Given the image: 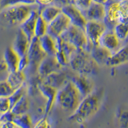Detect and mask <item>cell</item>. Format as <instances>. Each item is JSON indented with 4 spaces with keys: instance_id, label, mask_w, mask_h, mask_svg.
<instances>
[{
    "instance_id": "1",
    "label": "cell",
    "mask_w": 128,
    "mask_h": 128,
    "mask_svg": "<svg viewBox=\"0 0 128 128\" xmlns=\"http://www.w3.org/2000/svg\"><path fill=\"white\" fill-rule=\"evenodd\" d=\"M104 97V90H95L91 94L83 98L75 112L68 117V120L83 124L96 115L100 108Z\"/></svg>"
},
{
    "instance_id": "2",
    "label": "cell",
    "mask_w": 128,
    "mask_h": 128,
    "mask_svg": "<svg viewBox=\"0 0 128 128\" xmlns=\"http://www.w3.org/2000/svg\"><path fill=\"white\" fill-rule=\"evenodd\" d=\"M68 67L75 74L91 77L98 74L99 66L95 62L90 51L78 50L69 61Z\"/></svg>"
},
{
    "instance_id": "3",
    "label": "cell",
    "mask_w": 128,
    "mask_h": 128,
    "mask_svg": "<svg viewBox=\"0 0 128 128\" xmlns=\"http://www.w3.org/2000/svg\"><path fill=\"white\" fill-rule=\"evenodd\" d=\"M83 98L70 80L57 92L56 103L63 110L72 114L77 109Z\"/></svg>"
},
{
    "instance_id": "4",
    "label": "cell",
    "mask_w": 128,
    "mask_h": 128,
    "mask_svg": "<svg viewBox=\"0 0 128 128\" xmlns=\"http://www.w3.org/2000/svg\"><path fill=\"white\" fill-rule=\"evenodd\" d=\"M40 6L38 4L32 5L19 4L2 9L0 16L9 24L20 26L29 18L33 11L38 9Z\"/></svg>"
},
{
    "instance_id": "5",
    "label": "cell",
    "mask_w": 128,
    "mask_h": 128,
    "mask_svg": "<svg viewBox=\"0 0 128 128\" xmlns=\"http://www.w3.org/2000/svg\"><path fill=\"white\" fill-rule=\"evenodd\" d=\"M62 37L74 46L78 50H87L90 51V46L84 30L74 25H70Z\"/></svg>"
},
{
    "instance_id": "6",
    "label": "cell",
    "mask_w": 128,
    "mask_h": 128,
    "mask_svg": "<svg viewBox=\"0 0 128 128\" xmlns=\"http://www.w3.org/2000/svg\"><path fill=\"white\" fill-rule=\"evenodd\" d=\"M27 55L30 60V66L27 68V70L31 74L32 77L37 74V70L40 64L47 56L41 48L39 38L35 36L31 41Z\"/></svg>"
},
{
    "instance_id": "7",
    "label": "cell",
    "mask_w": 128,
    "mask_h": 128,
    "mask_svg": "<svg viewBox=\"0 0 128 128\" xmlns=\"http://www.w3.org/2000/svg\"><path fill=\"white\" fill-rule=\"evenodd\" d=\"M88 41L90 49L93 46L99 45V40L108 28L104 21H87L84 27Z\"/></svg>"
},
{
    "instance_id": "8",
    "label": "cell",
    "mask_w": 128,
    "mask_h": 128,
    "mask_svg": "<svg viewBox=\"0 0 128 128\" xmlns=\"http://www.w3.org/2000/svg\"><path fill=\"white\" fill-rule=\"evenodd\" d=\"M71 25L67 16L62 12L52 22L48 24L47 34L54 39L61 36Z\"/></svg>"
},
{
    "instance_id": "9",
    "label": "cell",
    "mask_w": 128,
    "mask_h": 128,
    "mask_svg": "<svg viewBox=\"0 0 128 128\" xmlns=\"http://www.w3.org/2000/svg\"><path fill=\"white\" fill-rule=\"evenodd\" d=\"M70 81L76 88L83 99L91 94L95 90L94 83L89 76L74 73L70 77Z\"/></svg>"
},
{
    "instance_id": "10",
    "label": "cell",
    "mask_w": 128,
    "mask_h": 128,
    "mask_svg": "<svg viewBox=\"0 0 128 128\" xmlns=\"http://www.w3.org/2000/svg\"><path fill=\"white\" fill-rule=\"evenodd\" d=\"M65 68L62 70L50 74L43 79V83L57 90L61 88L70 80L72 76Z\"/></svg>"
},
{
    "instance_id": "11",
    "label": "cell",
    "mask_w": 128,
    "mask_h": 128,
    "mask_svg": "<svg viewBox=\"0 0 128 128\" xmlns=\"http://www.w3.org/2000/svg\"><path fill=\"white\" fill-rule=\"evenodd\" d=\"M63 67L56 59L55 56H46L41 62L37 70V74L44 79L50 74L62 70Z\"/></svg>"
},
{
    "instance_id": "12",
    "label": "cell",
    "mask_w": 128,
    "mask_h": 128,
    "mask_svg": "<svg viewBox=\"0 0 128 128\" xmlns=\"http://www.w3.org/2000/svg\"><path fill=\"white\" fill-rule=\"evenodd\" d=\"M62 10L68 17L72 25L84 29L87 20L82 11L76 6L72 4H68L62 8Z\"/></svg>"
},
{
    "instance_id": "13",
    "label": "cell",
    "mask_w": 128,
    "mask_h": 128,
    "mask_svg": "<svg viewBox=\"0 0 128 128\" xmlns=\"http://www.w3.org/2000/svg\"><path fill=\"white\" fill-rule=\"evenodd\" d=\"M121 43L122 41L116 36L114 30H107L99 40V45L110 51L112 54L122 47Z\"/></svg>"
},
{
    "instance_id": "14",
    "label": "cell",
    "mask_w": 128,
    "mask_h": 128,
    "mask_svg": "<svg viewBox=\"0 0 128 128\" xmlns=\"http://www.w3.org/2000/svg\"><path fill=\"white\" fill-rule=\"evenodd\" d=\"M82 13L87 21H104L106 17V5L92 2Z\"/></svg>"
},
{
    "instance_id": "15",
    "label": "cell",
    "mask_w": 128,
    "mask_h": 128,
    "mask_svg": "<svg viewBox=\"0 0 128 128\" xmlns=\"http://www.w3.org/2000/svg\"><path fill=\"white\" fill-rule=\"evenodd\" d=\"M38 90H39V93L41 94V95L45 98L46 100L45 106V115L48 116L53 107L54 104L56 102V98L58 90L46 84L45 83H43V81L40 84Z\"/></svg>"
},
{
    "instance_id": "16",
    "label": "cell",
    "mask_w": 128,
    "mask_h": 128,
    "mask_svg": "<svg viewBox=\"0 0 128 128\" xmlns=\"http://www.w3.org/2000/svg\"><path fill=\"white\" fill-rule=\"evenodd\" d=\"M40 8L41 6H40L38 9L33 11L29 18L20 26V29L24 33L30 42L35 37V25L38 16H40Z\"/></svg>"
},
{
    "instance_id": "17",
    "label": "cell",
    "mask_w": 128,
    "mask_h": 128,
    "mask_svg": "<svg viewBox=\"0 0 128 128\" xmlns=\"http://www.w3.org/2000/svg\"><path fill=\"white\" fill-rule=\"evenodd\" d=\"M30 41L20 29L19 30L14 41L12 48L20 57L27 54Z\"/></svg>"
},
{
    "instance_id": "18",
    "label": "cell",
    "mask_w": 128,
    "mask_h": 128,
    "mask_svg": "<svg viewBox=\"0 0 128 128\" xmlns=\"http://www.w3.org/2000/svg\"><path fill=\"white\" fill-rule=\"evenodd\" d=\"M90 52L95 62L99 66H106L112 55L110 51L100 45L92 47L90 50Z\"/></svg>"
},
{
    "instance_id": "19",
    "label": "cell",
    "mask_w": 128,
    "mask_h": 128,
    "mask_svg": "<svg viewBox=\"0 0 128 128\" xmlns=\"http://www.w3.org/2000/svg\"><path fill=\"white\" fill-rule=\"evenodd\" d=\"M20 57L12 47H8L4 52L3 60L8 73L13 72L18 70Z\"/></svg>"
},
{
    "instance_id": "20",
    "label": "cell",
    "mask_w": 128,
    "mask_h": 128,
    "mask_svg": "<svg viewBox=\"0 0 128 128\" xmlns=\"http://www.w3.org/2000/svg\"><path fill=\"white\" fill-rule=\"evenodd\" d=\"M128 63V44L122 46L118 51L113 53L106 66L117 67Z\"/></svg>"
},
{
    "instance_id": "21",
    "label": "cell",
    "mask_w": 128,
    "mask_h": 128,
    "mask_svg": "<svg viewBox=\"0 0 128 128\" xmlns=\"http://www.w3.org/2000/svg\"><path fill=\"white\" fill-rule=\"evenodd\" d=\"M27 80V74L24 71L16 70L13 72L8 73V76L6 81L8 82L10 86L14 90L23 86L26 84Z\"/></svg>"
},
{
    "instance_id": "22",
    "label": "cell",
    "mask_w": 128,
    "mask_h": 128,
    "mask_svg": "<svg viewBox=\"0 0 128 128\" xmlns=\"http://www.w3.org/2000/svg\"><path fill=\"white\" fill-rule=\"evenodd\" d=\"M62 12V8L54 4L41 6L40 16L48 24H50Z\"/></svg>"
},
{
    "instance_id": "23",
    "label": "cell",
    "mask_w": 128,
    "mask_h": 128,
    "mask_svg": "<svg viewBox=\"0 0 128 128\" xmlns=\"http://www.w3.org/2000/svg\"><path fill=\"white\" fill-rule=\"evenodd\" d=\"M39 40L41 48L46 55L54 56L57 51L56 39L46 34L41 38H39Z\"/></svg>"
},
{
    "instance_id": "24",
    "label": "cell",
    "mask_w": 128,
    "mask_h": 128,
    "mask_svg": "<svg viewBox=\"0 0 128 128\" xmlns=\"http://www.w3.org/2000/svg\"><path fill=\"white\" fill-rule=\"evenodd\" d=\"M56 42L57 51L63 52L70 61L72 56L78 51L76 48L70 43L64 40L62 36L57 38L56 39Z\"/></svg>"
},
{
    "instance_id": "25",
    "label": "cell",
    "mask_w": 128,
    "mask_h": 128,
    "mask_svg": "<svg viewBox=\"0 0 128 128\" xmlns=\"http://www.w3.org/2000/svg\"><path fill=\"white\" fill-rule=\"evenodd\" d=\"M30 107V103L27 96H24L18 102H16L14 106L12 107L10 111L14 114L16 116L22 115L26 114Z\"/></svg>"
},
{
    "instance_id": "26",
    "label": "cell",
    "mask_w": 128,
    "mask_h": 128,
    "mask_svg": "<svg viewBox=\"0 0 128 128\" xmlns=\"http://www.w3.org/2000/svg\"><path fill=\"white\" fill-rule=\"evenodd\" d=\"M114 32L121 41H124L128 38V18L118 23L114 29Z\"/></svg>"
},
{
    "instance_id": "27",
    "label": "cell",
    "mask_w": 128,
    "mask_h": 128,
    "mask_svg": "<svg viewBox=\"0 0 128 128\" xmlns=\"http://www.w3.org/2000/svg\"><path fill=\"white\" fill-rule=\"evenodd\" d=\"M28 94V86L24 84L23 86L16 90L13 94L8 98L10 104V109L14 106L16 102H18L21 98Z\"/></svg>"
},
{
    "instance_id": "28",
    "label": "cell",
    "mask_w": 128,
    "mask_h": 128,
    "mask_svg": "<svg viewBox=\"0 0 128 128\" xmlns=\"http://www.w3.org/2000/svg\"><path fill=\"white\" fill-rule=\"evenodd\" d=\"M13 123L20 128H33L34 127L32 118L28 114L16 116Z\"/></svg>"
},
{
    "instance_id": "29",
    "label": "cell",
    "mask_w": 128,
    "mask_h": 128,
    "mask_svg": "<svg viewBox=\"0 0 128 128\" xmlns=\"http://www.w3.org/2000/svg\"><path fill=\"white\" fill-rule=\"evenodd\" d=\"M48 24L41 18V16H38L35 28V37L41 38L42 36L46 35L48 33Z\"/></svg>"
},
{
    "instance_id": "30",
    "label": "cell",
    "mask_w": 128,
    "mask_h": 128,
    "mask_svg": "<svg viewBox=\"0 0 128 128\" xmlns=\"http://www.w3.org/2000/svg\"><path fill=\"white\" fill-rule=\"evenodd\" d=\"M14 91L6 80L0 82V98H8Z\"/></svg>"
},
{
    "instance_id": "31",
    "label": "cell",
    "mask_w": 128,
    "mask_h": 128,
    "mask_svg": "<svg viewBox=\"0 0 128 128\" xmlns=\"http://www.w3.org/2000/svg\"><path fill=\"white\" fill-rule=\"evenodd\" d=\"M120 11L122 17V20L128 18V0L117 1Z\"/></svg>"
},
{
    "instance_id": "32",
    "label": "cell",
    "mask_w": 128,
    "mask_h": 128,
    "mask_svg": "<svg viewBox=\"0 0 128 128\" xmlns=\"http://www.w3.org/2000/svg\"><path fill=\"white\" fill-rule=\"evenodd\" d=\"M92 2V0H74L72 4L83 12L90 6Z\"/></svg>"
},
{
    "instance_id": "33",
    "label": "cell",
    "mask_w": 128,
    "mask_h": 128,
    "mask_svg": "<svg viewBox=\"0 0 128 128\" xmlns=\"http://www.w3.org/2000/svg\"><path fill=\"white\" fill-rule=\"evenodd\" d=\"M33 128H51V125L48 119V116L44 115V116L36 121Z\"/></svg>"
},
{
    "instance_id": "34",
    "label": "cell",
    "mask_w": 128,
    "mask_h": 128,
    "mask_svg": "<svg viewBox=\"0 0 128 128\" xmlns=\"http://www.w3.org/2000/svg\"><path fill=\"white\" fill-rule=\"evenodd\" d=\"M15 116L16 115L10 110L4 114L0 115V122L2 123V125L7 124L9 122H13Z\"/></svg>"
},
{
    "instance_id": "35",
    "label": "cell",
    "mask_w": 128,
    "mask_h": 128,
    "mask_svg": "<svg viewBox=\"0 0 128 128\" xmlns=\"http://www.w3.org/2000/svg\"><path fill=\"white\" fill-rule=\"evenodd\" d=\"M10 110V104L8 98H0V115Z\"/></svg>"
},
{
    "instance_id": "36",
    "label": "cell",
    "mask_w": 128,
    "mask_h": 128,
    "mask_svg": "<svg viewBox=\"0 0 128 128\" xmlns=\"http://www.w3.org/2000/svg\"><path fill=\"white\" fill-rule=\"evenodd\" d=\"M30 66V60L27 54L21 56L20 58L19 63L18 70L21 71H25Z\"/></svg>"
},
{
    "instance_id": "37",
    "label": "cell",
    "mask_w": 128,
    "mask_h": 128,
    "mask_svg": "<svg viewBox=\"0 0 128 128\" xmlns=\"http://www.w3.org/2000/svg\"><path fill=\"white\" fill-rule=\"evenodd\" d=\"M19 4H20V0H1L0 8L4 9Z\"/></svg>"
},
{
    "instance_id": "38",
    "label": "cell",
    "mask_w": 128,
    "mask_h": 128,
    "mask_svg": "<svg viewBox=\"0 0 128 128\" xmlns=\"http://www.w3.org/2000/svg\"><path fill=\"white\" fill-rule=\"evenodd\" d=\"M68 4H70L68 0H54L53 2V4L60 8H63Z\"/></svg>"
},
{
    "instance_id": "39",
    "label": "cell",
    "mask_w": 128,
    "mask_h": 128,
    "mask_svg": "<svg viewBox=\"0 0 128 128\" xmlns=\"http://www.w3.org/2000/svg\"><path fill=\"white\" fill-rule=\"evenodd\" d=\"M54 0H36V3L40 6H46L53 4Z\"/></svg>"
},
{
    "instance_id": "40",
    "label": "cell",
    "mask_w": 128,
    "mask_h": 128,
    "mask_svg": "<svg viewBox=\"0 0 128 128\" xmlns=\"http://www.w3.org/2000/svg\"><path fill=\"white\" fill-rule=\"evenodd\" d=\"M93 2H96V3H100V4H105L106 5L108 2H110V0H92Z\"/></svg>"
},
{
    "instance_id": "41",
    "label": "cell",
    "mask_w": 128,
    "mask_h": 128,
    "mask_svg": "<svg viewBox=\"0 0 128 128\" xmlns=\"http://www.w3.org/2000/svg\"><path fill=\"white\" fill-rule=\"evenodd\" d=\"M4 70H6V67L5 64H4V62H2L1 64H0V72L3 71Z\"/></svg>"
},
{
    "instance_id": "42",
    "label": "cell",
    "mask_w": 128,
    "mask_h": 128,
    "mask_svg": "<svg viewBox=\"0 0 128 128\" xmlns=\"http://www.w3.org/2000/svg\"><path fill=\"white\" fill-rule=\"evenodd\" d=\"M7 124L8 125L10 128H20L18 126H17L15 124H14L13 122H9V123H7Z\"/></svg>"
},
{
    "instance_id": "43",
    "label": "cell",
    "mask_w": 128,
    "mask_h": 128,
    "mask_svg": "<svg viewBox=\"0 0 128 128\" xmlns=\"http://www.w3.org/2000/svg\"><path fill=\"white\" fill-rule=\"evenodd\" d=\"M1 128H9L8 125L7 124H3Z\"/></svg>"
},
{
    "instance_id": "44",
    "label": "cell",
    "mask_w": 128,
    "mask_h": 128,
    "mask_svg": "<svg viewBox=\"0 0 128 128\" xmlns=\"http://www.w3.org/2000/svg\"><path fill=\"white\" fill-rule=\"evenodd\" d=\"M69 1V3H70V4H72L73 2H74V0H68Z\"/></svg>"
},
{
    "instance_id": "45",
    "label": "cell",
    "mask_w": 128,
    "mask_h": 128,
    "mask_svg": "<svg viewBox=\"0 0 128 128\" xmlns=\"http://www.w3.org/2000/svg\"><path fill=\"white\" fill-rule=\"evenodd\" d=\"M114 1H119V0H114Z\"/></svg>"
},
{
    "instance_id": "46",
    "label": "cell",
    "mask_w": 128,
    "mask_h": 128,
    "mask_svg": "<svg viewBox=\"0 0 128 128\" xmlns=\"http://www.w3.org/2000/svg\"><path fill=\"white\" fill-rule=\"evenodd\" d=\"M0 2H1V0H0Z\"/></svg>"
}]
</instances>
